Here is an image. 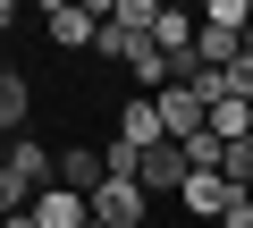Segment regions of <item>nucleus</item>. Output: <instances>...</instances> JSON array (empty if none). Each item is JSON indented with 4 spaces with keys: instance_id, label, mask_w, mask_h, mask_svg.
<instances>
[{
    "instance_id": "1",
    "label": "nucleus",
    "mask_w": 253,
    "mask_h": 228,
    "mask_svg": "<svg viewBox=\"0 0 253 228\" xmlns=\"http://www.w3.org/2000/svg\"><path fill=\"white\" fill-rule=\"evenodd\" d=\"M152 110H161V136H169V144H194V136H211V101H203L186 76H177V85H161V93H152Z\"/></svg>"
},
{
    "instance_id": "2",
    "label": "nucleus",
    "mask_w": 253,
    "mask_h": 228,
    "mask_svg": "<svg viewBox=\"0 0 253 228\" xmlns=\"http://www.w3.org/2000/svg\"><path fill=\"white\" fill-rule=\"evenodd\" d=\"M101 228H152V194L135 186V178H101V194L84 203Z\"/></svg>"
},
{
    "instance_id": "3",
    "label": "nucleus",
    "mask_w": 253,
    "mask_h": 228,
    "mask_svg": "<svg viewBox=\"0 0 253 228\" xmlns=\"http://www.w3.org/2000/svg\"><path fill=\"white\" fill-rule=\"evenodd\" d=\"M118 144L135 152V161L169 144V136H161V110H152V93H135V101H118Z\"/></svg>"
},
{
    "instance_id": "4",
    "label": "nucleus",
    "mask_w": 253,
    "mask_h": 228,
    "mask_svg": "<svg viewBox=\"0 0 253 228\" xmlns=\"http://www.w3.org/2000/svg\"><path fill=\"white\" fill-rule=\"evenodd\" d=\"M186 144H161V152H144V169H135V186L144 194H186Z\"/></svg>"
},
{
    "instance_id": "5",
    "label": "nucleus",
    "mask_w": 253,
    "mask_h": 228,
    "mask_svg": "<svg viewBox=\"0 0 253 228\" xmlns=\"http://www.w3.org/2000/svg\"><path fill=\"white\" fill-rule=\"evenodd\" d=\"M228 203H236V186H228L219 169H194V178H186V211H194L203 228H211V220H228Z\"/></svg>"
},
{
    "instance_id": "6",
    "label": "nucleus",
    "mask_w": 253,
    "mask_h": 228,
    "mask_svg": "<svg viewBox=\"0 0 253 228\" xmlns=\"http://www.w3.org/2000/svg\"><path fill=\"white\" fill-rule=\"evenodd\" d=\"M34 228H93V211H84V194H68V186H42L34 203Z\"/></svg>"
},
{
    "instance_id": "7",
    "label": "nucleus",
    "mask_w": 253,
    "mask_h": 228,
    "mask_svg": "<svg viewBox=\"0 0 253 228\" xmlns=\"http://www.w3.org/2000/svg\"><path fill=\"white\" fill-rule=\"evenodd\" d=\"M42 26H51V43H68V51H76V43H93V34H101V9H76V0H51V17H42Z\"/></svg>"
},
{
    "instance_id": "8",
    "label": "nucleus",
    "mask_w": 253,
    "mask_h": 228,
    "mask_svg": "<svg viewBox=\"0 0 253 228\" xmlns=\"http://www.w3.org/2000/svg\"><path fill=\"white\" fill-rule=\"evenodd\" d=\"M0 169H9V178H17V186H34V194H42V186H51V152H42V144H26V136H17V144H9V152H0Z\"/></svg>"
},
{
    "instance_id": "9",
    "label": "nucleus",
    "mask_w": 253,
    "mask_h": 228,
    "mask_svg": "<svg viewBox=\"0 0 253 228\" xmlns=\"http://www.w3.org/2000/svg\"><path fill=\"white\" fill-rule=\"evenodd\" d=\"M211 136L219 144H245L253 136V101H211Z\"/></svg>"
},
{
    "instance_id": "10",
    "label": "nucleus",
    "mask_w": 253,
    "mask_h": 228,
    "mask_svg": "<svg viewBox=\"0 0 253 228\" xmlns=\"http://www.w3.org/2000/svg\"><path fill=\"white\" fill-rule=\"evenodd\" d=\"M26 101H34V85L17 68H0V127H26Z\"/></svg>"
},
{
    "instance_id": "11",
    "label": "nucleus",
    "mask_w": 253,
    "mask_h": 228,
    "mask_svg": "<svg viewBox=\"0 0 253 228\" xmlns=\"http://www.w3.org/2000/svg\"><path fill=\"white\" fill-rule=\"evenodd\" d=\"M219 178H228L236 194H253V136H245V144H228V161H219Z\"/></svg>"
},
{
    "instance_id": "12",
    "label": "nucleus",
    "mask_w": 253,
    "mask_h": 228,
    "mask_svg": "<svg viewBox=\"0 0 253 228\" xmlns=\"http://www.w3.org/2000/svg\"><path fill=\"white\" fill-rule=\"evenodd\" d=\"M9 26H17V9H9V0H0V34H9Z\"/></svg>"
},
{
    "instance_id": "13",
    "label": "nucleus",
    "mask_w": 253,
    "mask_h": 228,
    "mask_svg": "<svg viewBox=\"0 0 253 228\" xmlns=\"http://www.w3.org/2000/svg\"><path fill=\"white\" fill-rule=\"evenodd\" d=\"M211 228H228V220H211Z\"/></svg>"
},
{
    "instance_id": "14",
    "label": "nucleus",
    "mask_w": 253,
    "mask_h": 228,
    "mask_svg": "<svg viewBox=\"0 0 253 228\" xmlns=\"http://www.w3.org/2000/svg\"><path fill=\"white\" fill-rule=\"evenodd\" d=\"M93 228H101V220H93Z\"/></svg>"
}]
</instances>
